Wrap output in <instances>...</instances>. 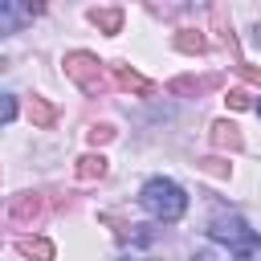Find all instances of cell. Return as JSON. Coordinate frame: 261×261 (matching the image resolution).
I'll return each instance as SVG.
<instances>
[{"mask_svg":"<svg viewBox=\"0 0 261 261\" xmlns=\"http://www.w3.org/2000/svg\"><path fill=\"white\" fill-rule=\"evenodd\" d=\"M139 204H143V212H147L151 220L175 224V220L184 216V208H188V192H184L175 179H167V175H151V179L143 184V192H139Z\"/></svg>","mask_w":261,"mask_h":261,"instance_id":"obj_1","label":"cell"},{"mask_svg":"<svg viewBox=\"0 0 261 261\" xmlns=\"http://www.w3.org/2000/svg\"><path fill=\"white\" fill-rule=\"evenodd\" d=\"M65 73L86 90V94H106L110 90V77H106V69H102V61L94 57V53H86V49H73V53H65Z\"/></svg>","mask_w":261,"mask_h":261,"instance_id":"obj_2","label":"cell"},{"mask_svg":"<svg viewBox=\"0 0 261 261\" xmlns=\"http://www.w3.org/2000/svg\"><path fill=\"white\" fill-rule=\"evenodd\" d=\"M208 237H212L216 245H224L228 253H237V249H241V245H249L257 232H253V228H249V224H245V220H241L232 208H228V212L220 208V212L208 220Z\"/></svg>","mask_w":261,"mask_h":261,"instance_id":"obj_3","label":"cell"},{"mask_svg":"<svg viewBox=\"0 0 261 261\" xmlns=\"http://www.w3.org/2000/svg\"><path fill=\"white\" fill-rule=\"evenodd\" d=\"M41 8L37 4H12V0H0V33H16L20 24H29Z\"/></svg>","mask_w":261,"mask_h":261,"instance_id":"obj_4","label":"cell"},{"mask_svg":"<svg viewBox=\"0 0 261 261\" xmlns=\"http://www.w3.org/2000/svg\"><path fill=\"white\" fill-rule=\"evenodd\" d=\"M12 220H20V224H29V220H37L41 212H45V200L41 196H33V192H24V196H12Z\"/></svg>","mask_w":261,"mask_h":261,"instance_id":"obj_5","label":"cell"},{"mask_svg":"<svg viewBox=\"0 0 261 261\" xmlns=\"http://www.w3.org/2000/svg\"><path fill=\"white\" fill-rule=\"evenodd\" d=\"M110 82L122 86V90H135V94H147V90H151V82H147L143 73L126 69V65H110Z\"/></svg>","mask_w":261,"mask_h":261,"instance_id":"obj_6","label":"cell"},{"mask_svg":"<svg viewBox=\"0 0 261 261\" xmlns=\"http://www.w3.org/2000/svg\"><path fill=\"white\" fill-rule=\"evenodd\" d=\"M16 249H20V257H29V261H53V245H49L45 237H20Z\"/></svg>","mask_w":261,"mask_h":261,"instance_id":"obj_7","label":"cell"},{"mask_svg":"<svg viewBox=\"0 0 261 261\" xmlns=\"http://www.w3.org/2000/svg\"><path fill=\"white\" fill-rule=\"evenodd\" d=\"M212 143L220 151H241V130L237 122H212Z\"/></svg>","mask_w":261,"mask_h":261,"instance_id":"obj_8","label":"cell"},{"mask_svg":"<svg viewBox=\"0 0 261 261\" xmlns=\"http://www.w3.org/2000/svg\"><path fill=\"white\" fill-rule=\"evenodd\" d=\"M106 175V159L102 155H82L77 159V179H102Z\"/></svg>","mask_w":261,"mask_h":261,"instance_id":"obj_9","label":"cell"},{"mask_svg":"<svg viewBox=\"0 0 261 261\" xmlns=\"http://www.w3.org/2000/svg\"><path fill=\"white\" fill-rule=\"evenodd\" d=\"M29 118H33V126H53L57 110H53L45 98H33V106H29Z\"/></svg>","mask_w":261,"mask_h":261,"instance_id":"obj_10","label":"cell"},{"mask_svg":"<svg viewBox=\"0 0 261 261\" xmlns=\"http://www.w3.org/2000/svg\"><path fill=\"white\" fill-rule=\"evenodd\" d=\"M90 20H94L98 29H106V33H114V29L122 24V12H118V8H94Z\"/></svg>","mask_w":261,"mask_h":261,"instance_id":"obj_11","label":"cell"},{"mask_svg":"<svg viewBox=\"0 0 261 261\" xmlns=\"http://www.w3.org/2000/svg\"><path fill=\"white\" fill-rule=\"evenodd\" d=\"M232 257H237V261H261V237H253L249 245H241Z\"/></svg>","mask_w":261,"mask_h":261,"instance_id":"obj_12","label":"cell"},{"mask_svg":"<svg viewBox=\"0 0 261 261\" xmlns=\"http://www.w3.org/2000/svg\"><path fill=\"white\" fill-rule=\"evenodd\" d=\"M175 45H179L184 53H200V49H204V37H200V33H196V37H192V33H179Z\"/></svg>","mask_w":261,"mask_h":261,"instance_id":"obj_13","label":"cell"},{"mask_svg":"<svg viewBox=\"0 0 261 261\" xmlns=\"http://www.w3.org/2000/svg\"><path fill=\"white\" fill-rule=\"evenodd\" d=\"M12 118H16V98L12 94H0V126L12 122Z\"/></svg>","mask_w":261,"mask_h":261,"instance_id":"obj_14","label":"cell"},{"mask_svg":"<svg viewBox=\"0 0 261 261\" xmlns=\"http://www.w3.org/2000/svg\"><path fill=\"white\" fill-rule=\"evenodd\" d=\"M224 102H228L232 110H245V106H249V94H245V90H228V98H224Z\"/></svg>","mask_w":261,"mask_h":261,"instance_id":"obj_15","label":"cell"},{"mask_svg":"<svg viewBox=\"0 0 261 261\" xmlns=\"http://www.w3.org/2000/svg\"><path fill=\"white\" fill-rule=\"evenodd\" d=\"M110 135H114V130H110V126H94V130H90V143H94V147H98V143H106V139H110Z\"/></svg>","mask_w":261,"mask_h":261,"instance_id":"obj_16","label":"cell"},{"mask_svg":"<svg viewBox=\"0 0 261 261\" xmlns=\"http://www.w3.org/2000/svg\"><path fill=\"white\" fill-rule=\"evenodd\" d=\"M241 73H245L253 86H261V69H253V65H241Z\"/></svg>","mask_w":261,"mask_h":261,"instance_id":"obj_17","label":"cell"},{"mask_svg":"<svg viewBox=\"0 0 261 261\" xmlns=\"http://www.w3.org/2000/svg\"><path fill=\"white\" fill-rule=\"evenodd\" d=\"M192 261H216V253H196Z\"/></svg>","mask_w":261,"mask_h":261,"instance_id":"obj_18","label":"cell"},{"mask_svg":"<svg viewBox=\"0 0 261 261\" xmlns=\"http://www.w3.org/2000/svg\"><path fill=\"white\" fill-rule=\"evenodd\" d=\"M257 114H261V102H257Z\"/></svg>","mask_w":261,"mask_h":261,"instance_id":"obj_19","label":"cell"}]
</instances>
